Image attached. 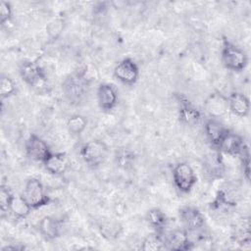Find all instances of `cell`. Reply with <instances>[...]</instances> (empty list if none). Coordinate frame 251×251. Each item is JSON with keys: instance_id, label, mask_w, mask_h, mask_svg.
<instances>
[{"instance_id": "20", "label": "cell", "mask_w": 251, "mask_h": 251, "mask_svg": "<svg viewBox=\"0 0 251 251\" xmlns=\"http://www.w3.org/2000/svg\"><path fill=\"white\" fill-rule=\"evenodd\" d=\"M31 207L23 197V195H14L9 207L11 213L17 219H25L31 212Z\"/></svg>"}, {"instance_id": "24", "label": "cell", "mask_w": 251, "mask_h": 251, "mask_svg": "<svg viewBox=\"0 0 251 251\" xmlns=\"http://www.w3.org/2000/svg\"><path fill=\"white\" fill-rule=\"evenodd\" d=\"M17 91V87L13 79L9 76L2 75L0 79V95L2 98H8L14 95Z\"/></svg>"}, {"instance_id": "29", "label": "cell", "mask_w": 251, "mask_h": 251, "mask_svg": "<svg viewBox=\"0 0 251 251\" xmlns=\"http://www.w3.org/2000/svg\"><path fill=\"white\" fill-rule=\"evenodd\" d=\"M25 249L24 246L21 245H7L2 247V251H7V250H23Z\"/></svg>"}, {"instance_id": "26", "label": "cell", "mask_w": 251, "mask_h": 251, "mask_svg": "<svg viewBox=\"0 0 251 251\" xmlns=\"http://www.w3.org/2000/svg\"><path fill=\"white\" fill-rule=\"evenodd\" d=\"M238 156L240 158L243 175H244L246 180L249 181L250 180V153H249L248 146L246 144L243 146V148L240 151Z\"/></svg>"}, {"instance_id": "23", "label": "cell", "mask_w": 251, "mask_h": 251, "mask_svg": "<svg viewBox=\"0 0 251 251\" xmlns=\"http://www.w3.org/2000/svg\"><path fill=\"white\" fill-rule=\"evenodd\" d=\"M135 155L134 153L127 148H121L116 153V161L117 164L123 169L131 168L134 164Z\"/></svg>"}, {"instance_id": "15", "label": "cell", "mask_w": 251, "mask_h": 251, "mask_svg": "<svg viewBox=\"0 0 251 251\" xmlns=\"http://www.w3.org/2000/svg\"><path fill=\"white\" fill-rule=\"evenodd\" d=\"M227 99H228L229 111L233 115L239 118H243L249 114L250 101L246 95H244L243 93L234 91V92H231L229 96H227Z\"/></svg>"}, {"instance_id": "22", "label": "cell", "mask_w": 251, "mask_h": 251, "mask_svg": "<svg viewBox=\"0 0 251 251\" xmlns=\"http://www.w3.org/2000/svg\"><path fill=\"white\" fill-rule=\"evenodd\" d=\"M143 251H157L165 248V239L163 235L155 233L146 236L140 246Z\"/></svg>"}, {"instance_id": "16", "label": "cell", "mask_w": 251, "mask_h": 251, "mask_svg": "<svg viewBox=\"0 0 251 251\" xmlns=\"http://www.w3.org/2000/svg\"><path fill=\"white\" fill-rule=\"evenodd\" d=\"M43 166L51 175L62 176L69 168L68 157L65 153L52 152V154L43 162Z\"/></svg>"}, {"instance_id": "11", "label": "cell", "mask_w": 251, "mask_h": 251, "mask_svg": "<svg viewBox=\"0 0 251 251\" xmlns=\"http://www.w3.org/2000/svg\"><path fill=\"white\" fill-rule=\"evenodd\" d=\"M165 248L176 251H187L195 248L193 241L189 237V232L184 228L172 231L165 238Z\"/></svg>"}, {"instance_id": "10", "label": "cell", "mask_w": 251, "mask_h": 251, "mask_svg": "<svg viewBox=\"0 0 251 251\" xmlns=\"http://www.w3.org/2000/svg\"><path fill=\"white\" fill-rule=\"evenodd\" d=\"M180 223L184 229L188 232H193L201 229L205 225V217L195 207L185 206L179 209L178 212Z\"/></svg>"}, {"instance_id": "5", "label": "cell", "mask_w": 251, "mask_h": 251, "mask_svg": "<svg viewBox=\"0 0 251 251\" xmlns=\"http://www.w3.org/2000/svg\"><path fill=\"white\" fill-rule=\"evenodd\" d=\"M173 180L179 192L189 193L197 182V176L189 164L180 162L173 169Z\"/></svg>"}, {"instance_id": "25", "label": "cell", "mask_w": 251, "mask_h": 251, "mask_svg": "<svg viewBox=\"0 0 251 251\" xmlns=\"http://www.w3.org/2000/svg\"><path fill=\"white\" fill-rule=\"evenodd\" d=\"M13 196L14 194L12 193L11 189L8 186L2 184L0 188V210L2 216L9 212V207Z\"/></svg>"}, {"instance_id": "3", "label": "cell", "mask_w": 251, "mask_h": 251, "mask_svg": "<svg viewBox=\"0 0 251 251\" xmlns=\"http://www.w3.org/2000/svg\"><path fill=\"white\" fill-rule=\"evenodd\" d=\"M22 195L32 210L47 206L51 202V198L47 195L44 185L35 177L26 180Z\"/></svg>"}, {"instance_id": "2", "label": "cell", "mask_w": 251, "mask_h": 251, "mask_svg": "<svg viewBox=\"0 0 251 251\" xmlns=\"http://www.w3.org/2000/svg\"><path fill=\"white\" fill-rule=\"evenodd\" d=\"M221 61L225 68L232 72H241L248 65V57L246 53L226 38H224L223 40Z\"/></svg>"}, {"instance_id": "7", "label": "cell", "mask_w": 251, "mask_h": 251, "mask_svg": "<svg viewBox=\"0 0 251 251\" xmlns=\"http://www.w3.org/2000/svg\"><path fill=\"white\" fill-rule=\"evenodd\" d=\"M25 150L30 159L41 163L52 154L47 142L35 133H31L26 138L25 142Z\"/></svg>"}, {"instance_id": "14", "label": "cell", "mask_w": 251, "mask_h": 251, "mask_svg": "<svg viewBox=\"0 0 251 251\" xmlns=\"http://www.w3.org/2000/svg\"><path fill=\"white\" fill-rule=\"evenodd\" d=\"M204 131L211 145L218 149L222 140L228 133L229 129L217 119H209L204 125Z\"/></svg>"}, {"instance_id": "28", "label": "cell", "mask_w": 251, "mask_h": 251, "mask_svg": "<svg viewBox=\"0 0 251 251\" xmlns=\"http://www.w3.org/2000/svg\"><path fill=\"white\" fill-rule=\"evenodd\" d=\"M54 30H56V33H57V35L59 36L60 33H61L62 30H63V23H62L61 21L56 20V21H54L53 23H50L49 25L47 26L48 34H49V36H50L52 39H53L54 32H55Z\"/></svg>"}, {"instance_id": "9", "label": "cell", "mask_w": 251, "mask_h": 251, "mask_svg": "<svg viewBox=\"0 0 251 251\" xmlns=\"http://www.w3.org/2000/svg\"><path fill=\"white\" fill-rule=\"evenodd\" d=\"M204 110L211 119H218L225 116L228 111V99L225 94L215 91L209 94L204 101Z\"/></svg>"}, {"instance_id": "13", "label": "cell", "mask_w": 251, "mask_h": 251, "mask_svg": "<svg viewBox=\"0 0 251 251\" xmlns=\"http://www.w3.org/2000/svg\"><path fill=\"white\" fill-rule=\"evenodd\" d=\"M97 104L104 112L112 111L118 104V92L110 83H101L96 90Z\"/></svg>"}, {"instance_id": "4", "label": "cell", "mask_w": 251, "mask_h": 251, "mask_svg": "<svg viewBox=\"0 0 251 251\" xmlns=\"http://www.w3.org/2000/svg\"><path fill=\"white\" fill-rule=\"evenodd\" d=\"M79 153L81 159L88 167L97 168L105 161L108 154V147L104 142L93 139L84 143Z\"/></svg>"}, {"instance_id": "27", "label": "cell", "mask_w": 251, "mask_h": 251, "mask_svg": "<svg viewBox=\"0 0 251 251\" xmlns=\"http://www.w3.org/2000/svg\"><path fill=\"white\" fill-rule=\"evenodd\" d=\"M13 15L12 6L7 1H2L0 4V24L1 25H6L11 21Z\"/></svg>"}, {"instance_id": "6", "label": "cell", "mask_w": 251, "mask_h": 251, "mask_svg": "<svg viewBox=\"0 0 251 251\" xmlns=\"http://www.w3.org/2000/svg\"><path fill=\"white\" fill-rule=\"evenodd\" d=\"M19 73L22 79L32 87L42 86L47 81L45 72L35 61H25L22 63Z\"/></svg>"}, {"instance_id": "8", "label": "cell", "mask_w": 251, "mask_h": 251, "mask_svg": "<svg viewBox=\"0 0 251 251\" xmlns=\"http://www.w3.org/2000/svg\"><path fill=\"white\" fill-rule=\"evenodd\" d=\"M114 76L124 84L132 85L139 77V68L130 58H124L114 68Z\"/></svg>"}, {"instance_id": "18", "label": "cell", "mask_w": 251, "mask_h": 251, "mask_svg": "<svg viewBox=\"0 0 251 251\" xmlns=\"http://www.w3.org/2000/svg\"><path fill=\"white\" fill-rule=\"evenodd\" d=\"M38 230L44 239L54 240L60 236L61 225L57 219L44 216L38 223Z\"/></svg>"}, {"instance_id": "12", "label": "cell", "mask_w": 251, "mask_h": 251, "mask_svg": "<svg viewBox=\"0 0 251 251\" xmlns=\"http://www.w3.org/2000/svg\"><path fill=\"white\" fill-rule=\"evenodd\" d=\"M176 100L179 104V121L188 126H196L202 119L201 112L197 108H195L185 96L181 94L176 95Z\"/></svg>"}, {"instance_id": "19", "label": "cell", "mask_w": 251, "mask_h": 251, "mask_svg": "<svg viewBox=\"0 0 251 251\" xmlns=\"http://www.w3.org/2000/svg\"><path fill=\"white\" fill-rule=\"evenodd\" d=\"M146 221L153 228L155 233L163 235L168 225V218L166 214L159 208H152L146 214Z\"/></svg>"}, {"instance_id": "21", "label": "cell", "mask_w": 251, "mask_h": 251, "mask_svg": "<svg viewBox=\"0 0 251 251\" xmlns=\"http://www.w3.org/2000/svg\"><path fill=\"white\" fill-rule=\"evenodd\" d=\"M87 120L84 116L79 114L72 115L67 121V128L73 135H79L86 128Z\"/></svg>"}, {"instance_id": "17", "label": "cell", "mask_w": 251, "mask_h": 251, "mask_svg": "<svg viewBox=\"0 0 251 251\" xmlns=\"http://www.w3.org/2000/svg\"><path fill=\"white\" fill-rule=\"evenodd\" d=\"M244 145L245 143L242 136L229 130L222 140L218 149L226 155L238 156Z\"/></svg>"}, {"instance_id": "1", "label": "cell", "mask_w": 251, "mask_h": 251, "mask_svg": "<svg viewBox=\"0 0 251 251\" xmlns=\"http://www.w3.org/2000/svg\"><path fill=\"white\" fill-rule=\"evenodd\" d=\"M62 89L69 103L72 105L80 104L89 89V80L85 76V71L81 70L70 75L64 80Z\"/></svg>"}]
</instances>
